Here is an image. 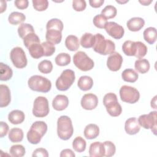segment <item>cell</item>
<instances>
[{
  "label": "cell",
  "mask_w": 157,
  "mask_h": 157,
  "mask_svg": "<svg viewBox=\"0 0 157 157\" xmlns=\"http://www.w3.org/2000/svg\"><path fill=\"white\" fill-rule=\"evenodd\" d=\"M105 149L103 142H94L91 144L89 148V155L91 157L104 156Z\"/></svg>",
  "instance_id": "cell-17"
},
{
  "label": "cell",
  "mask_w": 157,
  "mask_h": 157,
  "mask_svg": "<svg viewBox=\"0 0 157 157\" xmlns=\"http://www.w3.org/2000/svg\"><path fill=\"white\" fill-rule=\"evenodd\" d=\"M27 48L28 49L30 55L34 59H38L44 56L43 47L40 44V42L31 44Z\"/></svg>",
  "instance_id": "cell-23"
},
{
  "label": "cell",
  "mask_w": 157,
  "mask_h": 157,
  "mask_svg": "<svg viewBox=\"0 0 157 157\" xmlns=\"http://www.w3.org/2000/svg\"><path fill=\"white\" fill-rule=\"evenodd\" d=\"M43 50H44V55L45 56H52L55 52V47L54 44H52L50 42L45 41L41 44Z\"/></svg>",
  "instance_id": "cell-44"
},
{
  "label": "cell",
  "mask_w": 157,
  "mask_h": 157,
  "mask_svg": "<svg viewBox=\"0 0 157 157\" xmlns=\"http://www.w3.org/2000/svg\"><path fill=\"white\" fill-rule=\"evenodd\" d=\"M93 22L96 27L102 29L104 28L105 25L108 21L107 19L105 18L102 14H98L94 16L93 20Z\"/></svg>",
  "instance_id": "cell-45"
},
{
  "label": "cell",
  "mask_w": 157,
  "mask_h": 157,
  "mask_svg": "<svg viewBox=\"0 0 157 157\" xmlns=\"http://www.w3.org/2000/svg\"><path fill=\"white\" fill-rule=\"evenodd\" d=\"M47 131V124L43 121L33 123L27 132V139L32 144H39Z\"/></svg>",
  "instance_id": "cell-2"
},
{
  "label": "cell",
  "mask_w": 157,
  "mask_h": 157,
  "mask_svg": "<svg viewBox=\"0 0 157 157\" xmlns=\"http://www.w3.org/2000/svg\"><path fill=\"white\" fill-rule=\"evenodd\" d=\"M145 25V21L141 17H132L126 23L128 29L131 31L136 32L140 30Z\"/></svg>",
  "instance_id": "cell-18"
},
{
  "label": "cell",
  "mask_w": 157,
  "mask_h": 157,
  "mask_svg": "<svg viewBox=\"0 0 157 157\" xmlns=\"http://www.w3.org/2000/svg\"><path fill=\"white\" fill-rule=\"evenodd\" d=\"M38 69L43 74H48L51 72L53 69L52 63L50 60H42L38 64Z\"/></svg>",
  "instance_id": "cell-40"
},
{
  "label": "cell",
  "mask_w": 157,
  "mask_h": 157,
  "mask_svg": "<svg viewBox=\"0 0 157 157\" xmlns=\"http://www.w3.org/2000/svg\"><path fill=\"white\" fill-rule=\"evenodd\" d=\"M73 62L75 66L82 71H88L94 67V61L85 52L78 51L73 56Z\"/></svg>",
  "instance_id": "cell-7"
},
{
  "label": "cell",
  "mask_w": 157,
  "mask_h": 157,
  "mask_svg": "<svg viewBox=\"0 0 157 157\" xmlns=\"http://www.w3.org/2000/svg\"><path fill=\"white\" fill-rule=\"evenodd\" d=\"M104 2V0H90L89 3L90 6L94 8L100 7Z\"/></svg>",
  "instance_id": "cell-52"
},
{
  "label": "cell",
  "mask_w": 157,
  "mask_h": 157,
  "mask_svg": "<svg viewBox=\"0 0 157 157\" xmlns=\"http://www.w3.org/2000/svg\"><path fill=\"white\" fill-rule=\"evenodd\" d=\"M120 96L122 101L129 104H134L139 101L140 93L134 87L123 85L120 89Z\"/></svg>",
  "instance_id": "cell-8"
},
{
  "label": "cell",
  "mask_w": 157,
  "mask_h": 157,
  "mask_svg": "<svg viewBox=\"0 0 157 157\" xmlns=\"http://www.w3.org/2000/svg\"><path fill=\"white\" fill-rule=\"evenodd\" d=\"M156 111L150 112L148 114L139 116L138 123L140 126L145 129H150L155 135L156 134Z\"/></svg>",
  "instance_id": "cell-11"
},
{
  "label": "cell",
  "mask_w": 157,
  "mask_h": 157,
  "mask_svg": "<svg viewBox=\"0 0 157 157\" xmlns=\"http://www.w3.org/2000/svg\"><path fill=\"white\" fill-rule=\"evenodd\" d=\"M94 42V36L91 33H85L80 38V45L85 48L93 47Z\"/></svg>",
  "instance_id": "cell-31"
},
{
  "label": "cell",
  "mask_w": 157,
  "mask_h": 157,
  "mask_svg": "<svg viewBox=\"0 0 157 157\" xmlns=\"http://www.w3.org/2000/svg\"><path fill=\"white\" fill-rule=\"evenodd\" d=\"M74 132L71 119L67 115L59 117L57 120V134L64 140L69 139Z\"/></svg>",
  "instance_id": "cell-3"
},
{
  "label": "cell",
  "mask_w": 157,
  "mask_h": 157,
  "mask_svg": "<svg viewBox=\"0 0 157 157\" xmlns=\"http://www.w3.org/2000/svg\"><path fill=\"white\" fill-rule=\"evenodd\" d=\"M135 42L136 50L134 56H136L137 58L142 59L146 55L147 53V47L145 45V44H144L143 42L140 41H137Z\"/></svg>",
  "instance_id": "cell-37"
},
{
  "label": "cell",
  "mask_w": 157,
  "mask_h": 157,
  "mask_svg": "<svg viewBox=\"0 0 157 157\" xmlns=\"http://www.w3.org/2000/svg\"><path fill=\"white\" fill-rule=\"evenodd\" d=\"M144 40L149 44H153L157 39L156 29L154 27H148L146 28L143 33Z\"/></svg>",
  "instance_id": "cell-25"
},
{
  "label": "cell",
  "mask_w": 157,
  "mask_h": 157,
  "mask_svg": "<svg viewBox=\"0 0 157 157\" xmlns=\"http://www.w3.org/2000/svg\"><path fill=\"white\" fill-rule=\"evenodd\" d=\"M13 75L12 69L7 64L0 63V79L2 81L10 80Z\"/></svg>",
  "instance_id": "cell-29"
},
{
  "label": "cell",
  "mask_w": 157,
  "mask_h": 157,
  "mask_svg": "<svg viewBox=\"0 0 157 157\" xmlns=\"http://www.w3.org/2000/svg\"><path fill=\"white\" fill-rule=\"evenodd\" d=\"M156 96H155L151 101V107L154 109H156Z\"/></svg>",
  "instance_id": "cell-54"
},
{
  "label": "cell",
  "mask_w": 157,
  "mask_h": 157,
  "mask_svg": "<svg viewBox=\"0 0 157 157\" xmlns=\"http://www.w3.org/2000/svg\"><path fill=\"white\" fill-rule=\"evenodd\" d=\"M7 7L6 2L4 1H1V13H2L4 10H6Z\"/></svg>",
  "instance_id": "cell-53"
},
{
  "label": "cell",
  "mask_w": 157,
  "mask_h": 157,
  "mask_svg": "<svg viewBox=\"0 0 157 157\" xmlns=\"http://www.w3.org/2000/svg\"><path fill=\"white\" fill-rule=\"evenodd\" d=\"M75 79V73L72 70H64L56 80V87L59 91H66L73 84Z\"/></svg>",
  "instance_id": "cell-6"
},
{
  "label": "cell",
  "mask_w": 157,
  "mask_h": 157,
  "mask_svg": "<svg viewBox=\"0 0 157 157\" xmlns=\"http://www.w3.org/2000/svg\"><path fill=\"white\" fill-rule=\"evenodd\" d=\"M33 6L37 11H44L46 10L48 6L47 0H33Z\"/></svg>",
  "instance_id": "cell-46"
},
{
  "label": "cell",
  "mask_w": 157,
  "mask_h": 157,
  "mask_svg": "<svg viewBox=\"0 0 157 157\" xmlns=\"http://www.w3.org/2000/svg\"><path fill=\"white\" fill-rule=\"evenodd\" d=\"M150 63L147 59H139L135 61L134 67L136 71L141 74L147 72L150 69Z\"/></svg>",
  "instance_id": "cell-30"
},
{
  "label": "cell",
  "mask_w": 157,
  "mask_h": 157,
  "mask_svg": "<svg viewBox=\"0 0 157 157\" xmlns=\"http://www.w3.org/2000/svg\"><path fill=\"white\" fill-rule=\"evenodd\" d=\"M77 85L81 90L88 91L92 88L93 85V80L90 76L83 75L79 78L77 82Z\"/></svg>",
  "instance_id": "cell-24"
},
{
  "label": "cell",
  "mask_w": 157,
  "mask_h": 157,
  "mask_svg": "<svg viewBox=\"0 0 157 157\" xmlns=\"http://www.w3.org/2000/svg\"><path fill=\"white\" fill-rule=\"evenodd\" d=\"M35 33L33 26L29 23H21L18 28V33L19 36L23 39L29 33Z\"/></svg>",
  "instance_id": "cell-35"
},
{
  "label": "cell",
  "mask_w": 157,
  "mask_h": 157,
  "mask_svg": "<svg viewBox=\"0 0 157 157\" xmlns=\"http://www.w3.org/2000/svg\"><path fill=\"white\" fill-rule=\"evenodd\" d=\"M69 105V99L63 94H58L52 101V106L57 111H62Z\"/></svg>",
  "instance_id": "cell-16"
},
{
  "label": "cell",
  "mask_w": 157,
  "mask_h": 157,
  "mask_svg": "<svg viewBox=\"0 0 157 157\" xmlns=\"http://www.w3.org/2000/svg\"><path fill=\"white\" fill-rule=\"evenodd\" d=\"M0 93H1L0 107H7L11 101L10 91L9 87L6 85L1 84L0 85Z\"/></svg>",
  "instance_id": "cell-19"
},
{
  "label": "cell",
  "mask_w": 157,
  "mask_h": 157,
  "mask_svg": "<svg viewBox=\"0 0 157 157\" xmlns=\"http://www.w3.org/2000/svg\"><path fill=\"white\" fill-rule=\"evenodd\" d=\"M83 134L87 139H95L99 134V128L96 124H89L85 128Z\"/></svg>",
  "instance_id": "cell-22"
},
{
  "label": "cell",
  "mask_w": 157,
  "mask_h": 157,
  "mask_svg": "<svg viewBox=\"0 0 157 157\" xmlns=\"http://www.w3.org/2000/svg\"><path fill=\"white\" fill-rule=\"evenodd\" d=\"M25 19L26 16L23 13L18 12H12L10 13L8 17L9 22L13 25L22 23L23 21H25Z\"/></svg>",
  "instance_id": "cell-33"
},
{
  "label": "cell",
  "mask_w": 157,
  "mask_h": 157,
  "mask_svg": "<svg viewBox=\"0 0 157 157\" xmlns=\"http://www.w3.org/2000/svg\"><path fill=\"white\" fill-rule=\"evenodd\" d=\"M25 118V113L20 110H13L8 115V120L13 124H21L23 122Z\"/></svg>",
  "instance_id": "cell-21"
},
{
  "label": "cell",
  "mask_w": 157,
  "mask_h": 157,
  "mask_svg": "<svg viewBox=\"0 0 157 157\" xmlns=\"http://www.w3.org/2000/svg\"><path fill=\"white\" fill-rule=\"evenodd\" d=\"M86 6L85 0H74L72 1V7L77 12H81L85 9Z\"/></svg>",
  "instance_id": "cell-47"
},
{
  "label": "cell",
  "mask_w": 157,
  "mask_h": 157,
  "mask_svg": "<svg viewBox=\"0 0 157 157\" xmlns=\"http://www.w3.org/2000/svg\"><path fill=\"white\" fill-rule=\"evenodd\" d=\"M11 156L14 157H21L25 155V148L22 145H13L9 150Z\"/></svg>",
  "instance_id": "cell-39"
},
{
  "label": "cell",
  "mask_w": 157,
  "mask_h": 157,
  "mask_svg": "<svg viewBox=\"0 0 157 157\" xmlns=\"http://www.w3.org/2000/svg\"><path fill=\"white\" fill-rule=\"evenodd\" d=\"M23 40L24 45L26 48H28L31 44L34 42H40L39 37L35 33H31L28 34L23 39Z\"/></svg>",
  "instance_id": "cell-43"
},
{
  "label": "cell",
  "mask_w": 157,
  "mask_h": 157,
  "mask_svg": "<svg viewBox=\"0 0 157 157\" xmlns=\"http://www.w3.org/2000/svg\"><path fill=\"white\" fill-rule=\"evenodd\" d=\"M23 131L18 128H13L11 129L9 132V139L13 143L20 142L23 139Z\"/></svg>",
  "instance_id": "cell-28"
},
{
  "label": "cell",
  "mask_w": 157,
  "mask_h": 157,
  "mask_svg": "<svg viewBox=\"0 0 157 157\" xmlns=\"http://www.w3.org/2000/svg\"><path fill=\"white\" fill-rule=\"evenodd\" d=\"M93 50L101 55H107L113 53L115 45L113 41L106 39L103 35L97 33L94 35V42L93 46Z\"/></svg>",
  "instance_id": "cell-1"
},
{
  "label": "cell",
  "mask_w": 157,
  "mask_h": 157,
  "mask_svg": "<svg viewBox=\"0 0 157 157\" xmlns=\"http://www.w3.org/2000/svg\"><path fill=\"white\" fill-rule=\"evenodd\" d=\"M123 80L127 82L134 83L136 82L139 77V74L132 69H126L121 73Z\"/></svg>",
  "instance_id": "cell-27"
},
{
  "label": "cell",
  "mask_w": 157,
  "mask_h": 157,
  "mask_svg": "<svg viewBox=\"0 0 157 157\" xmlns=\"http://www.w3.org/2000/svg\"><path fill=\"white\" fill-rule=\"evenodd\" d=\"M46 28L47 29H55L62 31L63 29V23L62 21L58 18H52L48 21Z\"/></svg>",
  "instance_id": "cell-41"
},
{
  "label": "cell",
  "mask_w": 157,
  "mask_h": 157,
  "mask_svg": "<svg viewBox=\"0 0 157 157\" xmlns=\"http://www.w3.org/2000/svg\"><path fill=\"white\" fill-rule=\"evenodd\" d=\"M0 137H3L6 136L9 131V126L8 124L4 121L0 122Z\"/></svg>",
  "instance_id": "cell-50"
},
{
  "label": "cell",
  "mask_w": 157,
  "mask_h": 157,
  "mask_svg": "<svg viewBox=\"0 0 157 157\" xmlns=\"http://www.w3.org/2000/svg\"><path fill=\"white\" fill-rule=\"evenodd\" d=\"M50 111L48 101L45 97H37L33 104V114L36 117H46Z\"/></svg>",
  "instance_id": "cell-9"
},
{
  "label": "cell",
  "mask_w": 157,
  "mask_h": 157,
  "mask_svg": "<svg viewBox=\"0 0 157 157\" xmlns=\"http://www.w3.org/2000/svg\"><path fill=\"white\" fill-rule=\"evenodd\" d=\"M80 104L81 106L85 110H93L98 105V98L97 96L93 93H87L83 96Z\"/></svg>",
  "instance_id": "cell-14"
},
{
  "label": "cell",
  "mask_w": 157,
  "mask_h": 157,
  "mask_svg": "<svg viewBox=\"0 0 157 157\" xmlns=\"http://www.w3.org/2000/svg\"><path fill=\"white\" fill-rule=\"evenodd\" d=\"M59 156L61 157H64V156H67V157H75V155L74 153V151L69 149V148H66V149H64L63 150Z\"/></svg>",
  "instance_id": "cell-51"
},
{
  "label": "cell",
  "mask_w": 157,
  "mask_h": 157,
  "mask_svg": "<svg viewBox=\"0 0 157 157\" xmlns=\"http://www.w3.org/2000/svg\"><path fill=\"white\" fill-rule=\"evenodd\" d=\"M116 2H118V3H120V4H123V3H126V2H128V1L126 0V1H117V0Z\"/></svg>",
  "instance_id": "cell-56"
},
{
  "label": "cell",
  "mask_w": 157,
  "mask_h": 157,
  "mask_svg": "<svg viewBox=\"0 0 157 157\" xmlns=\"http://www.w3.org/2000/svg\"><path fill=\"white\" fill-rule=\"evenodd\" d=\"M86 143L85 140L80 136L76 137L72 142V147L74 150L78 153L84 151L86 149Z\"/></svg>",
  "instance_id": "cell-34"
},
{
  "label": "cell",
  "mask_w": 157,
  "mask_h": 157,
  "mask_svg": "<svg viewBox=\"0 0 157 157\" xmlns=\"http://www.w3.org/2000/svg\"><path fill=\"white\" fill-rule=\"evenodd\" d=\"M124 129L126 132L129 135H134L139 132L140 126L136 117H131L126 120Z\"/></svg>",
  "instance_id": "cell-15"
},
{
  "label": "cell",
  "mask_w": 157,
  "mask_h": 157,
  "mask_svg": "<svg viewBox=\"0 0 157 157\" xmlns=\"http://www.w3.org/2000/svg\"><path fill=\"white\" fill-rule=\"evenodd\" d=\"M71 56L67 53H61L56 55L55 61L58 66H65L71 63Z\"/></svg>",
  "instance_id": "cell-36"
},
{
  "label": "cell",
  "mask_w": 157,
  "mask_h": 157,
  "mask_svg": "<svg viewBox=\"0 0 157 157\" xmlns=\"http://www.w3.org/2000/svg\"><path fill=\"white\" fill-rule=\"evenodd\" d=\"M14 4L19 9H25L28 7L29 2L28 0H16Z\"/></svg>",
  "instance_id": "cell-49"
},
{
  "label": "cell",
  "mask_w": 157,
  "mask_h": 157,
  "mask_svg": "<svg viewBox=\"0 0 157 157\" xmlns=\"http://www.w3.org/2000/svg\"><path fill=\"white\" fill-rule=\"evenodd\" d=\"M123 63V57L118 53L114 52L111 53L107 59V66L108 69L112 71H118Z\"/></svg>",
  "instance_id": "cell-13"
},
{
  "label": "cell",
  "mask_w": 157,
  "mask_h": 157,
  "mask_svg": "<svg viewBox=\"0 0 157 157\" xmlns=\"http://www.w3.org/2000/svg\"><path fill=\"white\" fill-rule=\"evenodd\" d=\"M105 153L104 156L105 157H110L115 155L116 151V147L115 144L111 141H105L103 142Z\"/></svg>",
  "instance_id": "cell-42"
},
{
  "label": "cell",
  "mask_w": 157,
  "mask_h": 157,
  "mask_svg": "<svg viewBox=\"0 0 157 157\" xmlns=\"http://www.w3.org/2000/svg\"><path fill=\"white\" fill-rule=\"evenodd\" d=\"M28 85L31 90L42 93L48 92L52 87V83L50 80L38 75L31 76L28 79Z\"/></svg>",
  "instance_id": "cell-4"
},
{
  "label": "cell",
  "mask_w": 157,
  "mask_h": 157,
  "mask_svg": "<svg viewBox=\"0 0 157 157\" xmlns=\"http://www.w3.org/2000/svg\"><path fill=\"white\" fill-rule=\"evenodd\" d=\"M61 32L62 31L55 29H47L45 38L48 42H50L54 45L58 44L61 42L62 39Z\"/></svg>",
  "instance_id": "cell-20"
},
{
  "label": "cell",
  "mask_w": 157,
  "mask_h": 157,
  "mask_svg": "<svg viewBox=\"0 0 157 157\" xmlns=\"http://www.w3.org/2000/svg\"><path fill=\"white\" fill-rule=\"evenodd\" d=\"M11 61L15 67L18 69H22L27 65V58L25 52L22 48L16 47L12 49L10 53Z\"/></svg>",
  "instance_id": "cell-10"
},
{
  "label": "cell",
  "mask_w": 157,
  "mask_h": 157,
  "mask_svg": "<svg viewBox=\"0 0 157 157\" xmlns=\"http://www.w3.org/2000/svg\"><path fill=\"white\" fill-rule=\"evenodd\" d=\"M65 45L67 48L72 52L78 49L80 43L78 37L74 35H69L65 39Z\"/></svg>",
  "instance_id": "cell-26"
},
{
  "label": "cell",
  "mask_w": 157,
  "mask_h": 157,
  "mask_svg": "<svg viewBox=\"0 0 157 157\" xmlns=\"http://www.w3.org/2000/svg\"><path fill=\"white\" fill-rule=\"evenodd\" d=\"M32 156L33 157L34 156H37V157H48V153L47 150L45 148H36L33 153Z\"/></svg>",
  "instance_id": "cell-48"
},
{
  "label": "cell",
  "mask_w": 157,
  "mask_h": 157,
  "mask_svg": "<svg viewBox=\"0 0 157 157\" xmlns=\"http://www.w3.org/2000/svg\"><path fill=\"white\" fill-rule=\"evenodd\" d=\"M139 2L142 4L143 6H148L150 3L152 2V1L151 0H139Z\"/></svg>",
  "instance_id": "cell-55"
},
{
  "label": "cell",
  "mask_w": 157,
  "mask_h": 157,
  "mask_svg": "<svg viewBox=\"0 0 157 157\" xmlns=\"http://www.w3.org/2000/svg\"><path fill=\"white\" fill-rule=\"evenodd\" d=\"M103 104L107 113L112 117H118L122 112L121 106L118 103L117 95L113 93L105 94L103 98Z\"/></svg>",
  "instance_id": "cell-5"
},
{
  "label": "cell",
  "mask_w": 157,
  "mask_h": 157,
  "mask_svg": "<svg viewBox=\"0 0 157 157\" xmlns=\"http://www.w3.org/2000/svg\"><path fill=\"white\" fill-rule=\"evenodd\" d=\"M122 50L127 56H135L136 54V42L132 40H126L122 45Z\"/></svg>",
  "instance_id": "cell-32"
},
{
  "label": "cell",
  "mask_w": 157,
  "mask_h": 157,
  "mask_svg": "<svg viewBox=\"0 0 157 157\" xmlns=\"http://www.w3.org/2000/svg\"><path fill=\"white\" fill-rule=\"evenodd\" d=\"M104 28L107 34L115 39L122 38L124 33L123 27L114 21L107 22Z\"/></svg>",
  "instance_id": "cell-12"
},
{
  "label": "cell",
  "mask_w": 157,
  "mask_h": 157,
  "mask_svg": "<svg viewBox=\"0 0 157 157\" xmlns=\"http://www.w3.org/2000/svg\"><path fill=\"white\" fill-rule=\"evenodd\" d=\"M117 13L116 7L112 5L106 6L101 11V14L107 19L114 18Z\"/></svg>",
  "instance_id": "cell-38"
}]
</instances>
